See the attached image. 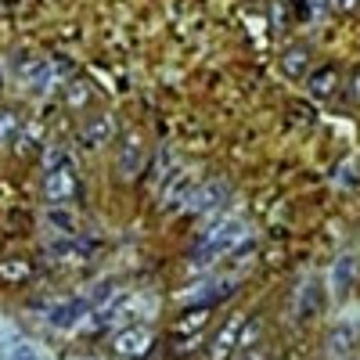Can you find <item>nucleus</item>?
Masks as SVG:
<instances>
[{"label":"nucleus","mask_w":360,"mask_h":360,"mask_svg":"<svg viewBox=\"0 0 360 360\" xmlns=\"http://www.w3.org/2000/svg\"><path fill=\"white\" fill-rule=\"evenodd\" d=\"M18 134V119L11 112H0V141H11Z\"/></svg>","instance_id":"12"},{"label":"nucleus","mask_w":360,"mask_h":360,"mask_svg":"<svg viewBox=\"0 0 360 360\" xmlns=\"http://www.w3.org/2000/svg\"><path fill=\"white\" fill-rule=\"evenodd\" d=\"M152 346H155V332H152L148 324H130V328H123V332L115 335V342H112V349H115L119 356H127V360L148 356V353H152Z\"/></svg>","instance_id":"1"},{"label":"nucleus","mask_w":360,"mask_h":360,"mask_svg":"<svg viewBox=\"0 0 360 360\" xmlns=\"http://www.w3.org/2000/svg\"><path fill=\"white\" fill-rule=\"evenodd\" d=\"M205 324H209V307L184 310V314H180V321H176V335H198Z\"/></svg>","instance_id":"7"},{"label":"nucleus","mask_w":360,"mask_h":360,"mask_svg":"<svg viewBox=\"0 0 360 360\" xmlns=\"http://www.w3.org/2000/svg\"><path fill=\"white\" fill-rule=\"evenodd\" d=\"M29 274H33V266H29V259H0V281L18 285V281H25Z\"/></svg>","instance_id":"8"},{"label":"nucleus","mask_w":360,"mask_h":360,"mask_svg":"<svg viewBox=\"0 0 360 360\" xmlns=\"http://www.w3.org/2000/svg\"><path fill=\"white\" fill-rule=\"evenodd\" d=\"M263 332V324L256 321V317H249L245 324H242V332H238V349H249V346H256V335Z\"/></svg>","instance_id":"11"},{"label":"nucleus","mask_w":360,"mask_h":360,"mask_svg":"<svg viewBox=\"0 0 360 360\" xmlns=\"http://www.w3.org/2000/svg\"><path fill=\"white\" fill-rule=\"evenodd\" d=\"M349 90H353V105H360V72L353 76V83H349Z\"/></svg>","instance_id":"17"},{"label":"nucleus","mask_w":360,"mask_h":360,"mask_svg":"<svg viewBox=\"0 0 360 360\" xmlns=\"http://www.w3.org/2000/svg\"><path fill=\"white\" fill-rule=\"evenodd\" d=\"M281 72H285L288 79L307 76V72H310V54H307V47H288V51L281 54Z\"/></svg>","instance_id":"6"},{"label":"nucleus","mask_w":360,"mask_h":360,"mask_svg":"<svg viewBox=\"0 0 360 360\" xmlns=\"http://www.w3.org/2000/svg\"><path fill=\"white\" fill-rule=\"evenodd\" d=\"M238 360H266V349H259V346H249V349H242V356Z\"/></svg>","instance_id":"16"},{"label":"nucleus","mask_w":360,"mask_h":360,"mask_svg":"<svg viewBox=\"0 0 360 360\" xmlns=\"http://www.w3.org/2000/svg\"><path fill=\"white\" fill-rule=\"evenodd\" d=\"M54 227H62V231H76V224L69 220V213H65V209H51V217H47Z\"/></svg>","instance_id":"14"},{"label":"nucleus","mask_w":360,"mask_h":360,"mask_svg":"<svg viewBox=\"0 0 360 360\" xmlns=\"http://www.w3.org/2000/svg\"><path fill=\"white\" fill-rule=\"evenodd\" d=\"M349 278H353V259H339V266H335V288L349 285Z\"/></svg>","instance_id":"13"},{"label":"nucleus","mask_w":360,"mask_h":360,"mask_svg":"<svg viewBox=\"0 0 360 360\" xmlns=\"http://www.w3.org/2000/svg\"><path fill=\"white\" fill-rule=\"evenodd\" d=\"M245 321H249L245 314H234V317L220 328L217 339H213V346H209V360H231V353L238 349V332H242Z\"/></svg>","instance_id":"2"},{"label":"nucleus","mask_w":360,"mask_h":360,"mask_svg":"<svg viewBox=\"0 0 360 360\" xmlns=\"http://www.w3.org/2000/svg\"><path fill=\"white\" fill-rule=\"evenodd\" d=\"M86 101H90V83L86 79H72L69 90H65V105L69 108H83Z\"/></svg>","instance_id":"9"},{"label":"nucleus","mask_w":360,"mask_h":360,"mask_svg":"<svg viewBox=\"0 0 360 360\" xmlns=\"http://www.w3.org/2000/svg\"><path fill=\"white\" fill-rule=\"evenodd\" d=\"M339 90V72L332 69V65H321L314 76H310V94L317 98V101H328Z\"/></svg>","instance_id":"5"},{"label":"nucleus","mask_w":360,"mask_h":360,"mask_svg":"<svg viewBox=\"0 0 360 360\" xmlns=\"http://www.w3.org/2000/svg\"><path fill=\"white\" fill-rule=\"evenodd\" d=\"M112 134V119L108 115H101V119H94V123H90L86 130H83V137L90 141V144H101L105 137Z\"/></svg>","instance_id":"10"},{"label":"nucleus","mask_w":360,"mask_h":360,"mask_svg":"<svg viewBox=\"0 0 360 360\" xmlns=\"http://www.w3.org/2000/svg\"><path fill=\"white\" fill-rule=\"evenodd\" d=\"M8 360H40V356H37V353H33V349H29V346H15V349H11V356H8Z\"/></svg>","instance_id":"15"},{"label":"nucleus","mask_w":360,"mask_h":360,"mask_svg":"<svg viewBox=\"0 0 360 360\" xmlns=\"http://www.w3.org/2000/svg\"><path fill=\"white\" fill-rule=\"evenodd\" d=\"M224 198H227L224 184H205V188H198V191L191 195L188 209H191V213H213V209H217Z\"/></svg>","instance_id":"4"},{"label":"nucleus","mask_w":360,"mask_h":360,"mask_svg":"<svg viewBox=\"0 0 360 360\" xmlns=\"http://www.w3.org/2000/svg\"><path fill=\"white\" fill-rule=\"evenodd\" d=\"M356 0H332V11H349Z\"/></svg>","instance_id":"18"},{"label":"nucleus","mask_w":360,"mask_h":360,"mask_svg":"<svg viewBox=\"0 0 360 360\" xmlns=\"http://www.w3.org/2000/svg\"><path fill=\"white\" fill-rule=\"evenodd\" d=\"M44 195H47L51 202H65V198H72V195H76V176H72L65 166L47 169V176H44Z\"/></svg>","instance_id":"3"}]
</instances>
